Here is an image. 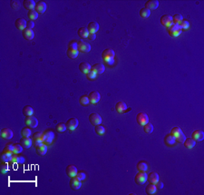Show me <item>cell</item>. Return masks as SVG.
<instances>
[{"mask_svg":"<svg viewBox=\"0 0 204 195\" xmlns=\"http://www.w3.org/2000/svg\"><path fill=\"white\" fill-rule=\"evenodd\" d=\"M161 23L162 25L164 26H171L173 24V21H172V16H170V15H163L162 18H161Z\"/></svg>","mask_w":204,"mask_h":195,"instance_id":"30bf717a","label":"cell"},{"mask_svg":"<svg viewBox=\"0 0 204 195\" xmlns=\"http://www.w3.org/2000/svg\"><path fill=\"white\" fill-rule=\"evenodd\" d=\"M181 32H182V29L179 24H172L171 26L168 27V33L169 35L172 36V37H177L179 36Z\"/></svg>","mask_w":204,"mask_h":195,"instance_id":"6da1fadb","label":"cell"},{"mask_svg":"<svg viewBox=\"0 0 204 195\" xmlns=\"http://www.w3.org/2000/svg\"><path fill=\"white\" fill-rule=\"evenodd\" d=\"M68 48L78 50V41H76V40H72L69 43V45H68Z\"/></svg>","mask_w":204,"mask_h":195,"instance_id":"c3c4849f","label":"cell"},{"mask_svg":"<svg viewBox=\"0 0 204 195\" xmlns=\"http://www.w3.org/2000/svg\"><path fill=\"white\" fill-rule=\"evenodd\" d=\"M143 130L146 134H151L154 132V125L151 123H147L145 125H143Z\"/></svg>","mask_w":204,"mask_h":195,"instance_id":"b9f144b4","label":"cell"},{"mask_svg":"<svg viewBox=\"0 0 204 195\" xmlns=\"http://www.w3.org/2000/svg\"><path fill=\"white\" fill-rule=\"evenodd\" d=\"M156 187L157 188H159V189H162L163 188V182H158L157 183H156Z\"/></svg>","mask_w":204,"mask_h":195,"instance_id":"91938a15","label":"cell"},{"mask_svg":"<svg viewBox=\"0 0 204 195\" xmlns=\"http://www.w3.org/2000/svg\"><path fill=\"white\" fill-rule=\"evenodd\" d=\"M79 102L80 104L83 106H86L90 104V100H89V96L88 95H82L79 99Z\"/></svg>","mask_w":204,"mask_h":195,"instance_id":"74e56055","label":"cell"},{"mask_svg":"<svg viewBox=\"0 0 204 195\" xmlns=\"http://www.w3.org/2000/svg\"><path fill=\"white\" fill-rule=\"evenodd\" d=\"M36 152L37 154H39V155H44L45 153L47 152V145L46 144H44L40 147H38V148H36Z\"/></svg>","mask_w":204,"mask_h":195,"instance_id":"e575fe53","label":"cell"},{"mask_svg":"<svg viewBox=\"0 0 204 195\" xmlns=\"http://www.w3.org/2000/svg\"><path fill=\"white\" fill-rule=\"evenodd\" d=\"M185 140H186V136H185V134L183 133H181L180 134H179L176 137V142H180V143H183Z\"/></svg>","mask_w":204,"mask_h":195,"instance_id":"db71d44e","label":"cell"},{"mask_svg":"<svg viewBox=\"0 0 204 195\" xmlns=\"http://www.w3.org/2000/svg\"><path fill=\"white\" fill-rule=\"evenodd\" d=\"M23 36H24L26 40H33L34 36H35V33H34L33 29H28L26 28L24 31H22Z\"/></svg>","mask_w":204,"mask_h":195,"instance_id":"4316f807","label":"cell"},{"mask_svg":"<svg viewBox=\"0 0 204 195\" xmlns=\"http://www.w3.org/2000/svg\"><path fill=\"white\" fill-rule=\"evenodd\" d=\"M66 173L68 176H70L71 178L72 177H75L76 176L77 173H78V171H77V168L75 167V165H68L67 167H66Z\"/></svg>","mask_w":204,"mask_h":195,"instance_id":"7402d4cb","label":"cell"},{"mask_svg":"<svg viewBox=\"0 0 204 195\" xmlns=\"http://www.w3.org/2000/svg\"><path fill=\"white\" fill-rule=\"evenodd\" d=\"M147 181H149L150 183H154V184H156V183L159 182V174L156 173V171H151L148 174V177H147Z\"/></svg>","mask_w":204,"mask_h":195,"instance_id":"d6986e66","label":"cell"},{"mask_svg":"<svg viewBox=\"0 0 204 195\" xmlns=\"http://www.w3.org/2000/svg\"><path fill=\"white\" fill-rule=\"evenodd\" d=\"M91 65L89 64V63L87 62H82L80 65H79V69H80V71L83 74H87L91 71Z\"/></svg>","mask_w":204,"mask_h":195,"instance_id":"603a6c76","label":"cell"},{"mask_svg":"<svg viewBox=\"0 0 204 195\" xmlns=\"http://www.w3.org/2000/svg\"><path fill=\"white\" fill-rule=\"evenodd\" d=\"M91 50L90 44L84 42L83 40H79L78 41V51L83 53H88Z\"/></svg>","mask_w":204,"mask_h":195,"instance_id":"8992f818","label":"cell"},{"mask_svg":"<svg viewBox=\"0 0 204 195\" xmlns=\"http://www.w3.org/2000/svg\"><path fill=\"white\" fill-rule=\"evenodd\" d=\"M26 124L31 128H36L38 125V120L33 115L26 117Z\"/></svg>","mask_w":204,"mask_h":195,"instance_id":"ba28073f","label":"cell"},{"mask_svg":"<svg viewBox=\"0 0 204 195\" xmlns=\"http://www.w3.org/2000/svg\"><path fill=\"white\" fill-rule=\"evenodd\" d=\"M114 55H115V53L112 49H105L103 51V53H102V58H103L104 62H106V61L114 59Z\"/></svg>","mask_w":204,"mask_h":195,"instance_id":"277c9868","label":"cell"},{"mask_svg":"<svg viewBox=\"0 0 204 195\" xmlns=\"http://www.w3.org/2000/svg\"><path fill=\"white\" fill-rule=\"evenodd\" d=\"M87 29L89 31V33H93V34H95L99 30V25L98 23L96 22H91L88 24V26H87Z\"/></svg>","mask_w":204,"mask_h":195,"instance_id":"83f0119b","label":"cell"},{"mask_svg":"<svg viewBox=\"0 0 204 195\" xmlns=\"http://www.w3.org/2000/svg\"><path fill=\"white\" fill-rule=\"evenodd\" d=\"M191 138L195 140L196 142H201L204 139V133L201 131V130H196L194 131L193 133H192V135H191Z\"/></svg>","mask_w":204,"mask_h":195,"instance_id":"e0dca14e","label":"cell"},{"mask_svg":"<svg viewBox=\"0 0 204 195\" xmlns=\"http://www.w3.org/2000/svg\"><path fill=\"white\" fill-rule=\"evenodd\" d=\"M26 24H27V22L24 18H18V19H16L15 22V25L16 28L21 30V31H24L26 29Z\"/></svg>","mask_w":204,"mask_h":195,"instance_id":"2e32d148","label":"cell"},{"mask_svg":"<svg viewBox=\"0 0 204 195\" xmlns=\"http://www.w3.org/2000/svg\"><path fill=\"white\" fill-rule=\"evenodd\" d=\"M70 186L73 190H78L82 186V181L80 179H78L76 176L72 177V179L70 181Z\"/></svg>","mask_w":204,"mask_h":195,"instance_id":"7c38bea8","label":"cell"},{"mask_svg":"<svg viewBox=\"0 0 204 195\" xmlns=\"http://www.w3.org/2000/svg\"><path fill=\"white\" fill-rule=\"evenodd\" d=\"M66 129H67L66 124L64 123H58L57 125H56V131L59 132V133H63V132H65Z\"/></svg>","mask_w":204,"mask_h":195,"instance_id":"bcb514c9","label":"cell"},{"mask_svg":"<svg viewBox=\"0 0 204 195\" xmlns=\"http://www.w3.org/2000/svg\"><path fill=\"white\" fill-rule=\"evenodd\" d=\"M23 147L21 144H18V143H15L14 144V153H15V154H18V153H20V152H23Z\"/></svg>","mask_w":204,"mask_h":195,"instance_id":"7dc6e473","label":"cell"},{"mask_svg":"<svg viewBox=\"0 0 204 195\" xmlns=\"http://www.w3.org/2000/svg\"><path fill=\"white\" fill-rule=\"evenodd\" d=\"M137 170L140 171H146L147 170H148V165H147V163L143 162V161L139 162V163L137 164Z\"/></svg>","mask_w":204,"mask_h":195,"instance_id":"d590c367","label":"cell"},{"mask_svg":"<svg viewBox=\"0 0 204 195\" xmlns=\"http://www.w3.org/2000/svg\"><path fill=\"white\" fill-rule=\"evenodd\" d=\"M164 142H165V144L168 146H173L175 144V142H176V138L171 134H167L164 137Z\"/></svg>","mask_w":204,"mask_h":195,"instance_id":"44dd1931","label":"cell"},{"mask_svg":"<svg viewBox=\"0 0 204 195\" xmlns=\"http://www.w3.org/2000/svg\"><path fill=\"white\" fill-rule=\"evenodd\" d=\"M10 3H11V7H12V8H14V9H19L20 5H21L20 2L16 1V0H13V1H11Z\"/></svg>","mask_w":204,"mask_h":195,"instance_id":"11a10c76","label":"cell"},{"mask_svg":"<svg viewBox=\"0 0 204 195\" xmlns=\"http://www.w3.org/2000/svg\"><path fill=\"white\" fill-rule=\"evenodd\" d=\"M183 20V16L180 14H175L174 16H172V21L173 24H180V23Z\"/></svg>","mask_w":204,"mask_h":195,"instance_id":"60d3db41","label":"cell"},{"mask_svg":"<svg viewBox=\"0 0 204 195\" xmlns=\"http://www.w3.org/2000/svg\"><path fill=\"white\" fill-rule=\"evenodd\" d=\"M11 162H13L15 163H25V158L23 156H19L18 154L14 153L13 154V157H12V161Z\"/></svg>","mask_w":204,"mask_h":195,"instance_id":"d6a6232c","label":"cell"},{"mask_svg":"<svg viewBox=\"0 0 204 195\" xmlns=\"http://www.w3.org/2000/svg\"><path fill=\"white\" fill-rule=\"evenodd\" d=\"M181 27V29H188V28L190 27V23L187 21V20H182L181 21L180 24H179Z\"/></svg>","mask_w":204,"mask_h":195,"instance_id":"816d5d0a","label":"cell"},{"mask_svg":"<svg viewBox=\"0 0 204 195\" xmlns=\"http://www.w3.org/2000/svg\"><path fill=\"white\" fill-rule=\"evenodd\" d=\"M0 134H1V137H3L4 139H7V140H9L13 137V132L11 129L9 128H4L1 130L0 132Z\"/></svg>","mask_w":204,"mask_h":195,"instance_id":"9a60e30c","label":"cell"},{"mask_svg":"<svg viewBox=\"0 0 204 195\" xmlns=\"http://www.w3.org/2000/svg\"><path fill=\"white\" fill-rule=\"evenodd\" d=\"M35 10L38 14H44L46 11V4L44 1H38L36 5Z\"/></svg>","mask_w":204,"mask_h":195,"instance_id":"5bb4252c","label":"cell"},{"mask_svg":"<svg viewBox=\"0 0 204 195\" xmlns=\"http://www.w3.org/2000/svg\"><path fill=\"white\" fill-rule=\"evenodd\" d=\"M43 134L38 132V133H35L33 134V142L37 141V140H43Z\"/></svg>","mask_w":204,"mask_h":195,"instance_id":"f5cc1de1","label":"cell"},{"mask_svg":"<svg viewBox=\"0 0 204 195\" xmlns=\"http://www.w3.org/2000/svg\"><path fill=\"white\" fill-rule=\"evenodd\" d=\"M0 170H1L2 173H7L8 171V164L7 163H2L0 165Z\"/></svg>","mask_w":204,"mask_h":195,"instance_id":"f907efd6","label":"cell"},{"mask_svg":"<svg viewBox=\"0 0 204 195\" xmlns=\"http://www.w3.org/2000/svg\"><path fill=\"white\" fill-rule=\"evenodd\" d=\"M43 142L44 144H51L53 142L54 139H55V134L53 131L51 130H46L43 134Z\"/></svg>","mask_w":204,"mask_h":195,"instance_id":"7a4b0ae2","label":"cell"},{"mask_svg":"<svg viewBox=\"0 0 204 195\" xmlns=\"http://www.w3.org/2000/svg\"><path fill=\"white\" fill-rule=\"evenodd\" d=\"M147 177H148V174L146 173V171H140L135 175V182L137 184H144L147 181Z\"/></svg>","mask_w":204,"mask_h":195,"instance_id":"3957f363","label":"cell"},{"mask_svg":"<svg viewBox=\"0 0 204 195\" xmlns=\"http://www.w3.org/2000/svg\"><path fill=\"white\" fill-rule=\"evenodd\" d=\"M94 129H95V133L98 135H103L105 133V128L104 125H101V124L96 125Z\"/></svg>","mask_w":204,"mask_h":195,"instance_id":"f35d334b","label":"cell"},{"mask_svg":"<svg viewBox=\"0 0 204 195\" xmlns=\"http://www.w3.org/2000/svg\"><path fill=\"white\" fill-rule=\"evenodd\" d=\"M113 62H114V59H112V60H109V61H106L105 63L108 65H113Z\"/></svg>","mask_w":204,"mask_h":195,"instance_id":"94428289","label":"cell"},{"mask_svg":"<svg viewBox=\"0 0 204 195\" xmlns=\"http://www.w3.org/2000/svg\"><path fill=\"white\" fill-rule=\"evenodd\" d=\"M28 18H29V20H36L38 18V13L36 12V10H31V11H28Z\"/></svg>","mask_w":204,"mask_h":195,"instance_id":"ab89813d","label":"cell"},{"mask_svg":"<svg viewBox=\"0 0 204 195\" xmlns=\"http://www.w3.org/2000/svg\"><path fill=\"white\" fill-rule=\"evenodd\" d=\"M86 77H87V79H89V80H94L96 77H97V74H96L94 71L91 70L89 73L86 74Z\"/></svg>","mask_w":204,"mask_h":195,"instance_id":"681fc988","label":"cell"},{"mask_svg":"<svg viewBox=\"0 0 204 195\" xmlns=\"http://www.w3.org/2000/svg\"><path fill=\"white\" fill-rule=\"evenodd\" d=\"M76 177L78 178V179H80L81 181H83V180H86V174L84 173L83 171H78L77 174H76Z\"/></svg>","mask_w":204,"mask_h":195,"instance_id":"9f6ffc18","label":"cell"},{"mask_svg":"<svg viewBox=\"0 0 204 195\" xmlns=\"http://www.w3.org/2000/svg\"><path fill=\"white\" fill-rule=\"evenodd\" d=\"M66 54L68 55V57L71 59H75L79 55V51L76 50V49H71V48H67V51H66Z\"/></svg>","mask_w":204,"mask_h":195,"instance_id":"f1b7e54d","label":"cell"},{"mask_svg":"<svg viewBox=\"0 0 204 195\" xmlns=\"http://www.w3.org/2000/svg\"><path fill=\"white\" fill-rule=\"evenodd\" d=\"M20 143L24 148L28 149V148H30L32 146L33 140L30 138V137H23V138L20 140Z\"/></svg>","mask_w":204,"mask_h":195,"instance_id":"ac0fdd59","label":"cell"},{"mask_svg":"<svg viewBox=\"0 0 204 195\" xmlns=\"http://www.w3.org/2000/svg\"><path fill=\"white\" fill-rule=\"evenodd\" d=\"M140 16L143 18H148L149 16H151V11L148 8L143 7V8H141V11H140Z\"/></svg>","mask_w":204,"mask_h":195,"instance_id":"8d00e7d4","label":"cell"},{"mask_svg":"<svg viewBox=\"0 0 204 195\" xmlns=\"http://www.w3.org/2000/svg\"><path fill=\"white\" fill-rule=\"evenodd\" d=\"M181 133H182V131H181V129L180 128V127H173L172 129V131H171V134L172 135H173L175 138H176V137L179 135V134H180Z\"/></svg>","mask_w":204,"mask_h":195,"instance_id":"ee69618b","label":"cell"},{"mask_svg":"<svg viewBox=\"0 0 204 195\" xmlns=\"http://www.w3.org/2000/svg\"><path fill=\"white\" fill-rule=\"evenodd\" d=\"M78 36H80L81 38H87L89 36V31L87 29V27H81L78 29Z\"/></svg>","mask_w":204,"mask_h":195,"instance_id":"f546056e","label":"cell"},{"mask_svg":"<svg viewBox=\"0 0 204 195\" xmlns=\"http://www.w3.org/2000/svg\"><path fill=\"white\" fill-rule=\"evenodd\" d=\"M115 109L118 113H125L127 110V105L124 102H118L115 105Z\"/></svg>","mask_w":204,"mask_h":195,"instance_id":"484cf974","label":"cell"},{"mask_svg":"<svg viewBox=\"0 0 204 195\" xmlns=\"http://www.w3.org/2000/svg\"><path fill=\"white\" fill-rule=\"evenodd\" d=\"M36 5V3L34 1V0H25V1L23 2V5L25 7V8L29 10V11L35 10Z\"/></svg>","mask_w":204,"mask_h":195,"instance_id":"d4e9b609","label":"cell"},{"mask_svg":"<svg viewBox=\"0 0 204 195\" xmlns=\"http://www.w3.org/2000/svg\"><path fill=\"white\" fill-rule=\"evenodd\" d=\"M66 127L67 129H69L71 131H73V130H75L77 128V126L79 124V121H78V119L77 118H70L69 120H67V122H66Z\"/></svg>","mask_w":204,"mask_h":195,"instance_id":"9c48e42d","label":"cell"},{"mask_svg":"<svg viewBox=\"0 0 204 195\" xmlns=\"http://www.w3.org/2000/svg\"><path fill=\"white\" fill-rule=\"evenodd\" d=\"M89 121L94 126H96L102 123V117L97 113H92L89 115Z\"/></svg>","mask_w":204,"mask_h":195,"instance_id":"5b68a950","label":"cell"},{"mask_svg":"<svg viewBox=\"0 0 204 195\" xmlns=\"http://www.w3.org/2000/svg\"><path fill=\"white\" fill-rule=\"evenodd\" d=\"M184 146L188 149H191L193 148L196 144V141L193 140L192 138H186V140L184 141Z\"/></svg>","mask_w":204,"mask_h":195,"instance_id":"1f68e13d","label":"cell"},{"mask_svg":"<svg viewBox=\"0 0 204 195\" xmlns=\"http://www.w3.org/2000/svg\"><path fill=\"white\" fill-rule=\"evenodd\" d=\"M31 134H32V132H31L30 128H28V127L23 128L22 131H21V135H22V137H30Z\"/></svg>","mask_w":204,"mask_h":195,"instance_id":"7bdbcfd3","label":"cell"},{"mask_svg":"<svg viewBox=\"0 0 204 195\" xmlns=\"http://www.w3.org/2000/svg\"><path fill=\"white\" fill-rule=\"evenodd\" d=\"M158 7H159V1H157V0H149L145 4V7L148 8L150 11L158 8Z\"/></svg>","mask_w":204,"mask_h":195,"instance_id":"cb8c5ba5","label":"cell"},{"mask_svg":"<svg viewBox=\"0 0 204 195\" xmlns=\"http://www.w3.org/2000/svg\"><path fill=\"white\" fill-rule=\"evenodd\" d=\"M34 26H35V23H34L33 20H29L27 21V24H26V28L28 29H33Z\"/></svg>","mask_w":204,"mask_h":195,"instance_id":"6f0895ef","label":"cell"},{"mask_svg":"<svg viewBox=\"0 0 204 195\" xmlns=\"http://www.w3.org/2000/svg\"><path fill=\"white\" fill-rule=\"evenodd\" d=\"M23 113H24L26 116H30V115H33L34 110L30 105H26L23 108Z\"/></svg>","mask_w":204,"mask_h":195,"instance_id":"836d02e7","label":"cell"},{"mask_svg":"<svg viewBox=\"0 0 204 195\" xmlns=\"http://www.w3.org/2000/svg\"><path fill=\"white\" fill-rule=\"evenodd\" d=\"M13 152H5L3 151L0 154V160H1L2 163H9L12 161V157H13Z\"/></svg>","mask_w":204,"mask_h":195,"instance_id":"4fadbf2b","label":"cell"},{"mask_svg":"<svg viewBox=\"0 0 204 195\" xmlns=\"http://www.w3.org/2000/svg\"><path fill=\"white\" fill-rule=\"evenodd\" d=\"M88 38H89L90 40H95V38H96V34L90 33L89 36H88Z\"/></svg>","mask_w":204,"mask_h":195,"instance_id":"680465c9","label":"cell"},{"mask_svg":"<svg viewBox=\"0 0 204 195\" xmlns=\"http://www.w3.org/2000/svg\"><path fill=\"white\" fill-rule=\"evenodd\" d=\"M91 70H93L97 74H103L105 70V67L103 64H100V63H98V64H94L92 67H91Z\"/></svg>","mask_w":204,"mask_h":195,"instance_id":"ffe728a7","label":"cell"},{"mask_svg":"<svg viewBox=\"0 0 204 195\" xmlns=\"http://www.w3.org/2000/svg\"><path fill=\"white\" fill-rule=\"evenodd\" d=\"M136 120H137V123L140 125H145L147 123H149V117L145 113H139L136 116Z\"/></svg>","mask_w":204,"mask_h":195,"instance_id":"52a82bcc","label":"cell"},{"mask_svg":"<svg viewBox=\"0 0 204 195\" xmlns=\"http://www.w3.org/2000/svg\"><path fill=\"white\" fill-rule=\"evenodd\" d=\"M5 152H13L14 153V143L12 142H8L5 144V148H4Z\"/></svg>","mask_w":204,"mask_h":195,"instance_id":"f6af8a7d","label":"cell"},{"mask_svg":"<svg viewBox=\"0 0 204 195\" xmlns=\"http://www.w3.org/2000/svg\"><path fill=\"white\" fill-rule=\"evenodd\" d=\"M145 192L147 194H154L157 192V187L156 184H154V183H150L149 185L146 186Z\"/></svg>","mask_w":204,"mask_h":195,"instance_id":"4dcf8cb0","label":"cell"},{"mask_svg":"<svg viewBox=\"0 0 204 195\" xmlns=\"http://www.w3.org/2000/svg\"><path fill=\"white\" fill-rule=\"evenodd\" d=\"M88 96H89L90 103H91V104H93V105L97 104V103L100 101V98H101V95H100V94L98 93L97 91L91 92Z\"/></svg>","mask_w":204,"mask_h":195,"instance_id":"8fae6325","label":"cell"}]
</instances>
